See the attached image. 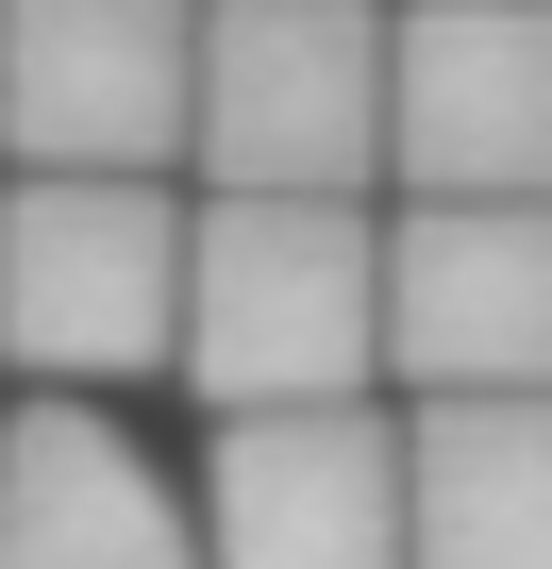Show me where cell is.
<instances>
[{
	"label": "cell",
	"instance_id": "cell-1",
	"mask_svg": "<svg viewBox=\"0 0 552 569\" xmlns=\"http://www.w3.org/2000/svg\"><path fill=\"white\" fill-rule=\"evenodd\" d=\"M184 386L218 419L385 386V218L369 201H201L184 218Z\"/></svg>",
	"mask_w": 552,
	"mask_h": 569
},
{
	"label": "cell",
	"instance_id": "cell-2",
	"mask_svg": "<svg viewBox=\"0 0 552 569\" xmlns=\"http://www.w3.org/2000/svg\"><path fill=\"white\" fill-rule=\"evenodd\" d=\"M201 184L369 201L385 168V0H201Z\"/></svg>",
	"mask_w": 552,
	"mask_h": 569
},
{
	"label": "cell",
	"instance_id": "cell-3",
	"mask_svg": "<svg viewBox=\"0 0 552 569\" xmlns=\"http://www.w3.org/2000/svg\"><path fill=\"white\" fill-rule=\"evenodd\" d=\"M0 369L134 386L184 369V201L168 184H0Z\"/></svg>",
	"mask_w": 552,
	"mask_h": 569
},
{
	"label": "cell",
	"instance_id": "cell-4",
	"mask_svg": "<svg viewBox=\"0 0 552 569\" xmlns=\"http://www.w3.org/2000/svg\"><path fill=\"white\" fill-rule=\"evenodd\" d=\"M201 134V0H0L18 184H151Z\"/></svg>",
	"mask_w": 552,
	"mask_h": 569
},
{
	"label": "cell",
	"instance_id": "cell-5",
	"mask_svg": "<svg viewBox=\"0 0 552 569\" xmlns=\"http://www.w3.org/2000/svg\"><path fill=\"white\" fill-rule=\"evenodd\" d=\"M385 168L419 201H552V0H402Z\"/></svg>",
	"mask_w": 552,
	"mask_h": 569
},
{
	"label": "cell",
	"instance_id": "cell-6",
	"mask_svg": "<svg viewBox=\"0 0 552 569\" xmlns=\"http://www.w3.org/2000/svg\"><path fill=\"white\" fill-rule=\"evenodd\" d=\"M201 552H218V569H419L402 419H385V402H268V419H218Z\"/></svg>",
	"mask_w": 552,
	"mask_h": 569
},
{
	"label": "cell",
	"instance_id": "cell-7",
	"mask_svg": "<svg viewBox=\"0 0 552 569\" xmlns=\"http://www.w3.org/2000/svg\"><path fill=\"white\" fill-rule=\"evenodd\" d=\"M385 369L419 402L552 386V201H402L385 218Z\"/></svg>",
	"mask_w": 552,
	"mask_h": 569
},
{
	"label": "cell",
	"instance_id": "cell-8",
	"mask_svg": "<svg viewBox=\"0 0 552 569\" xmlns=\"http://www.w3.org/2000/svg\"><path fill=\"white\" fill-rule=\"evenodd\" d=\"M0 569H218V552L101 402L34 386L0 402Z\"/></svg>",
	"mask_w": 552,
	"mask_h": 569
},
{
	"label": "cell",
	"instance_id": "cell-9",
	"mask_svg": "<svg viewBox=\"0 0 552 569\" xmlns=\"http://www.w3.org/2000/svg\"><path fill=\"white\" fill-rule=\"evenodd\" d=\"M419 569H552V386L519 402H419L402 419Z\"/></svg>",
	"mask_w": 552,
	"mask_h": 569
}]
</instances>
